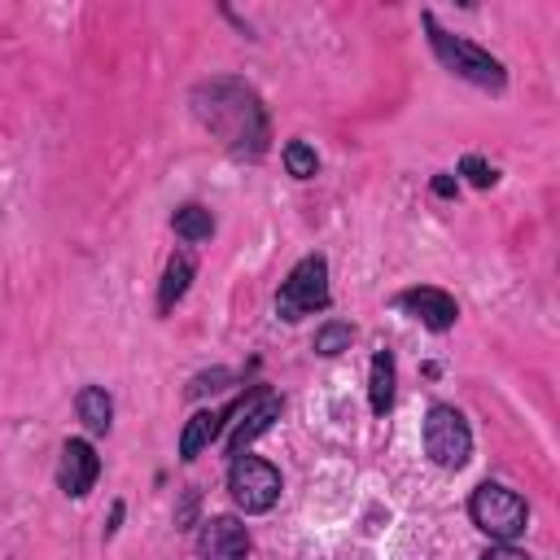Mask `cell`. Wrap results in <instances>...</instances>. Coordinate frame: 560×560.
I'll list each match as a JSON object with an SVG mask.
<instances>
[{
	"label": "cell",
	"instance_id": "3957f363",
	"mask_svg": "<svg viewBox=\"0 0 560 560\" xmlns=\"http://www.w3.org/2000/svg\"><path fill=\"white\" fill-rule=\"evenodd\" d=\"M468 516H472V525H477L486 538L512 542V538L525 529L529 508H525V499H521L516 490H508V486H499V481H481V486L472 490V499H468Z\"/></svg>",
	"mask_w": 560,
	"mask_h": 560
},
{
	"label": "cell",
	"instance_id": "30bf717a",
	"mask_svg": "<svg viewBox=\"0 0 560 560\" xmlns=\"http://www.w3.org/2000/svg\"><path fill=\"white\" fill-rule=\"evenodd\" d=\"M398 306H402L411 319H420L424 328H433V332H446V328L459 319L455 298H451V293H442V289H433V284H420V289L398 293Z\"/></svg>",
	"mask_w": 560,
	"mask_h": 560
},
{
	"label": "cell",
	"instance_id": "9a60e30c",
	"mask_svg": "<svg viewBox=\"0 0 560 560\" xmlns=\"http://www.w3.org/2000/svg\"><path fill=\"white\" fill-rule=\"evenodd\" d=\"M171 228L184 236V241H210V232H214V214L206 210V206H179L175 210V219H171Z\"/></svg>",
	"mask_w": 560,
	"mask_h": 560
},
{
	"label": "cell",
	"instance_id": "d6986e66",
	"mask_svg": "<svg viewBox=\"0 0 560 560\" xmlns=\"http://www.w3.org/2000/svg\"><path fill=\"white\" fill-rule=\"evenodd\" d=\"M459 171H464V175H468V179H472L477 188H490V184L499 179V175H494V166H486V162H481L477 153H468V158L459 162Z\"/></svg>",
	"mask_w": 560,
	"mask_h": 560
},
{
	"label": "cell",
	"instance_id": "ffe728a7",
	"mask_svg": "<svg viewBox=\"0 0 560 560\" xmlns=\"http://www.w3.org/2000/svg\"><path fill=\"white\" fill-rule=\"evenodd\" d=\"M481 560H529L525 551H516V547H508V542H499V547H490Z\"/></svg>",
	"mask_w": 560,
	"mask_h": 560
},
{
	"label": "cell",
	"instance_id": "8992f818",
	"mask_svg": "<svg viewBox=\"0 0 560 560\" xmlns=\"http://www.w3.org/2000/svg\"><path fill=\"white\" fill-rule=\"evenodd\" d=\"M228 494L241 512H267L276 499H280V472L276 464L258 459V455H236L232 468H228Z\"/></svg>",
	"mask_w": 560,
	"mask_h": 560
},
{
	"label": "cell",
	"instance_id": "e0dca14e",
	"mask_svg": "<svg viewBox=\"0 0 560 560\" xmlns=\"http://www.w3.org/2000/svg\"><path fill=\"white\" fill-rule=\"evenodd\" d=\"M350 324H341V319H328L319 332H315V350L319 354H341V350H350Z\"/></svg>",
	"mask_w": 560,
	"mask_h": 560
},
{
	"label": "cell",
	"instance_id": "2e32d148",
	"mask_svg": "<svg viewBox=\"0 0 560 560\" xmlns=\"http://www.w3.org/2000/svg\"><path fill=\"white\" fill-rule=\"evenodd\" d=\"M284 166H289L293 179H311L319 171V158H315V149L306 140H289L284 144Z\"/></svg>",
	"mask_w": 560,
	"mask_h": 560
},
{
	"label": "cell",
	"instance_id": "52a82bcc",
	"mask_svg": "<svg viewBox=\"0 0 560 560\" xmlns=\"http://www.w3.org/2000/svg\"><path fill=\"white\" fill-rule=\"evenodd\" d=\"M96 477H101V459H96L92 442L70 438V442L61 446V459H57V486H61V494L83 499V494L96 486Z\"/></svg>",
	"mask_w": 560,
	"mask_h": 560
},
{
	"label": "cell",
	"instance_id": "8fae6325",
	"mask_svg": "<svg viewBox=\"0 0 560 560\" xmlns=\"http://www.w3.org/2000/svg\"><path fill=\"white\" fill-rule=\"evenodd\" d=\"M236 407H223V411H197L188 424H184V433H179V459H197L214 438H219V429H223V420L232 416Z\"/></svg>",
	"mask_w": 560,
	"mask_h": 560
},
{
	"label": "cell",
	"instance_id": "6da1fadb",
	"mask_svg": "<svg viewBox=\"0 0 560 560\" xmlns=\"http://www.w3.org/2000/svg\"><path fill=\"white\" fill-rule=\"evenodd\" d=\"M192 114L228 153H236V158H262L267 153L271 122H267V109L249 83L210 79V83L192 88Z\"/></svg>",
	"mask_w": 560,
	"mask_h": 560
},
{
	"label": "cell",
	"instance_id": "9c48e42d",
	"mask_svg": "<svg viewBox=\"0 0 560 560\" xmlns=\"http://www.w3.org/2000/svg\"><path fill=\"white\" fill-rule=\"evenodd\" d=\"M241 411V420H236V429H232V438H228V455L236 459V455H245V446L254 442V438H262L276 420H280V398L271 394V389H258L249 402H241L236 407Z\"/></svg>",
	"mask_w": 560,
	"mask_h": 560
},
{
	"label": "cell",
	"instance_id": "5bb4252c",
	"mask_svg": "<svg viewBox=\"0 0 560 560\" xmlns=\"http://www.w3.org/2000/svg\"><path fill=\"white\" fill-rule=\"evenodd\" d=\"M368 402L376 416H385L394 407V354L376 350L372 354V372H368Z\"/></svg>",
	"mask_w": 560,
	"mask_h": 560
},
{
	"label": "cell",
	"instance_id": "277c9868",
	"mask_svg": "<svg viewBox=\"0 0 560 560\" xmlns=\"http://www.w3.org/2000/svg\"><path fill=\"white\" fill-rule=\"evenodd\" d=\"M324 306H328V262L319 254H306L289 271V280L280 284L276 311H280V319H302V315H315Z\"/></svg>",
	"mask_w": 560,
	"mask_h": 560
},
{
	"label": "cell",
	"instance_id": "7402d4cb",
	"mask_svg": "<svg viewBox=\"0 0 560 560\" xmlns=\"http://www.w3.org/2000/svg\"><path fill=\"white\" fill-rule=\"evenodd\" d=\"M118 521H122V503H114V512H109V525H105V538L118 529Z\"/></svg>",
	"mask_w": 560,
	"mask_h": 560
},
{
	"label": "cell",
	"instance_id": "7c38bea8",
	"mask_svg": "<svg viewBox=\"0 0 560 560\" xmlns=\"http://www.w3.org/2000/svg\"><path fill=\"white\" fill-rule=\"evenodd\" d=\"M188 280H192V258H188L184 249H175V254L166 258L162 284H158V311H162V315H171V311H175V302L188 293Z\"/></svg>",
	"mask_w": 560,
	"mask_h": 560
},
{
	"label": "cell",
	"instance_id": "ba28073f",
	"mask_svg": "<svg viewBox=\"0 0 560 560\" xmlns=\"http://www.w3.org/2000/svg\"><path fill=\"white\" fill-rule=\"evenodd\" d=\"M197 556L201 560H245L249 556V529L236 516H210V521H201Z\"/></svg>",
	"mask_w": 560,
	"mask_h": 560
},
{
	"label": "cell",
	"instance_id": "44dd1931",
	"mask_svg": "<svg viewBox=\"0 0 560 560\" xmlns=\"http://www.w3.org/2000/svg\"><path fill=\"white\" fill-rule=\"evenodd\" d=\"M455 188H459V184H455L451 175H438V179H433V192H438V197H455Z\"/></svg>",
	"mask_w": 560,
	"mask_h": 560
},
{
	"label": "cell",
	"instance_id": "5b68a950",
	"mask_svg": "<svg viewBox=\"0 0 560 560\" xmlns=\"http://www.w3.org/2000/svg\"><path fill=\"white\" fill-rule=\"evenodd\" d=\"M424 455L438 468H464L468 464L472 433H468V420L455 407H446V402L429 407V416H424Z\"/></svg>",
	"mask_w": 560,
	"mask_h": 560
},
{
	"label": "cell",
	"instance_id": "7a4b0ae2",
	"mask_svg": "<svg viewBox=\"0 0 560 560\" xmlns=\"http://www.w3.org/2000/svg\"><path fill=\"white\" fill-rule=\"evenodd\" d=\"M420 22H424V31H429L433 57H438L451 74H459V79H468V83H477V88H486V92H503V88H508V70H503L499 57H490L486 48H477V44L464 39V35L442 31L433 13H420Z\"/></svg>",
	"mask_w": 560,
	"mask_h": 560
},
{
	"label": "cell",
	"instance_id": "4fadbf2b",
	"mask_svg": "<svg viewBox=\"0 0 560 560\" xmlns=\"http://www.w3.org/2000/svg\"><path fill=\"white\" fill-rule=\"evenodd\" d=\"M74 411L88 424V433H109V424H114V402H109V394L101 385H83L74 394Z\"/></svg>",
	"mask_w": 560,
	"mask_h": 560
},
{
	"label": "cell",
	"instance_id": "ac0fdd59",
	"mask_svg": "<svg viewBox=\"0 0 560 560\" xmlns=\"http://www.w3.org/2000/svg\"><path fill=\"white\" fill-rule=\"evenodd\" d=\"M232 381V372L228 368H214V372H201V376H192V385H188V398H201V394H214V389H223Z\"/></svg>",
	"mask_w": 560,
	"mask_h": 560
}]
</instances>
